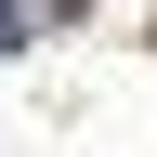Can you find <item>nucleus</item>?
Returning <instances> with one entry per match:
<instances>
[{
	"instance_id": "nucleus-1",
	"label": "nucleus",
	"mask_w": 157,
	"mask_h": 157,
	"mask_svg": "<svg viewBox=\"0 0 157 157\" xmlns=\"http://www.w3.org/2000/svg\"><path fill=\"white\" fill-rule=\"evenodd\" d=\"M13 39H26V13H13V0H0V52H13Z\"/></svg>"
}]
</instances>
